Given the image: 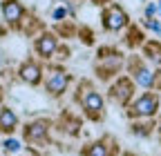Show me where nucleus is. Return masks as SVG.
Here are the masks:
<instances>
[{
  "label": "nucleus",
  "mask_w": 161,
  "mask_h": 156,
  "mask_svg": "<svg viewBox=\"0 0 161 156\" xmlns=\"http://www.w3.org/2000/svg\"><path fill=\"white\" fill-rule=\"evenodd\" d=\"M157 109H159V98L154 94H143V96H139V98L132 103V107H130V116L132 118H148V116H154L157 114Z\"/></svg>",
  "instance_id": "nucleus-1"
},
{
  "label": "nucleus",
  "mask_w": 161,
  "mask_h": 156,
  "mask_svg": "<svg viewBox=\"0 0 161 156\" xmlns=\"http://www.w3.org/2000/svg\"><path fill=\"white\" fill-rule=\"evenodd\" d=\"M103 27L108 29V31H119V29H123L125 25H128V13L121 9L119 5H110L105 11H103Z\"/></svg>",
  "instance_id": "nucleus-2"
},
{
  "label": "nucleus",
  "mask_w": 161,
  "mask_h": 156,
  "mask_svg": "<svg viewBox=\"0 0 161 156\" xmlns=\"http://www.w3.org/2000/svg\"><path fill=\"white\" fill-rule=\"evenodd\" d=\"M69 85V74H65L63 69H52L47 81H45V87L52 96H60Z\"/></svg>",
  "instance_id": "nucleus-3"
},
{
  "label": "nucleus",
  "mask_w": 161,
  "mask_h": 156,
  "mask_svg": "<svg viewBox=\"0 0 161 156\" xmlns=\"http://www.w3.org/2000/svg\"><path fill=\"white\" fill-rule=\"evenodd\" d=\"M80 105H83L85 114L90 116V118H98L101 114H103V98H101V94L90 89L85 91L83 96H80Z\"/></svg>",
  "instance_id": "nucleus-4"
},
{
  "label": "nucleus",
  "mask_w": 161,
  "mask_h": 156,
  "mask_svg": "<svg viewBox=\"0 0 161 156\" xmlns=\"http://www.w3.org/2000/svg\"><path fill=\"white\" fill-rule=\"evenodd\" d=\"M47 132H49V123L47 121H34L25 127V138L29 143H45L47 141Z\"/></svg>",
  "instance_id": "nucleus-5"
},
{
  "label": "nucleus",
  "mask_w": 161,
  "mask_h": 156,
  "mask_svg": "<svg viewBox=\"0 0 161 156\" xmlns=\"http://www.w3.org/2000/svg\"><path fill=\"white\" fill-rule=\"evenodd\" d=\"M112 98L121 105H128V101L132 98V91H134V85L128 81V78H119V81L112 85Z\"/></svg>",
  "instance_id": "nucleus-6"
},
{
  "label": "nucleus",
  "mask_w": 161,
  "mask_h": 156,
  "mask_svg": "<svg viewBox=\"0 0 161 156\" xmlns=\"http://www.w3.org/2000/svg\"><path fill=\"white\" fill-rule=\"evenodd\" d=\"M18 74H20V78H23L27 85H38L40 78H43V69H40V65L34 63V60L23 63V65H20V69H18Z\"/></svg>",
  "instance_id": "nucleus-7"
},
{
  "label": "nucleus",
  "mask_w": 161,
  "mask_h": 156,
  "mask_svg": "<svg viewBox=\"0 0 161 156\" xmlns=\"http://www.w3.org/2000/svg\"><path fill=\"white\" fill-rule=\"evenodd\" d=\"M3 16H5V20L9 25H18L23 20V16H25V9H23V5H20L18 0H5L3 3Z\"/></svg>",
  "instance_id": "nucleus-8"
},
{
  "label": "nucleus",
  "mask_w": 161,
  "mask_h": 156,
  "mask_svg": "<svg viewBox=\"0 0 161 156\" xmlns=\"http://www.w3.org/2000/svg\"><path fill=\"white\" fill-rule=\"evenodd\" d=\"M56 49H58V38L54 34H43L36 40V51L43 56V58H52Z\"/></svg>",
  "instance_id": "nucleus-9"
},
{
  "label": "nucleus",
  "mask_w": 161,
  "mask_h": 156,
  "mask_svg": "<svg viewBox=\"0 0 161 156\" xmlns=\"http://www.w3.org/2000/svg\"><path fill=\"white\" fill-rule=\"evenodd\" d=\"M16 127H18V116L14 114V109L3 107V109H0V132L11 134Z\"/></svg>",
  "instance_id": "nucleus-10"
},
{
  "label": "nucleus",
  "mask_w": 161,
  "mask_h": 156,
  "mask_svg": "<svg viewBox=\"0 0 161 156\" xmlns=\"http://www.w3.org/2000/svg\"><path fill=\"white\" fill-rule=\"evenodd\" d=\"M134 81L141 85V87H152L154 85V74L146 67V65H134Z\"/></svg>",
  "instance_id": "nucleus-11"
},
{
  "label": "nucleus",
  "mask_w": 161,
  "mask_h": 156,
  "mask_svg": "<svg viewBox=\"0 0 161 156\" xmlns=\"http://www.w3.org/2000/svg\"><path fill=\"white\" fill-rule=\"evenodd\" d=\"M83 156H110V152H108V145L103 141H96L83 149Z\"/></svg>",
  "instance_id": "nucleus-12"
},
{
  "label": "nucleus",
  "mask_w": 161,
  "mask_h": 156,
  "mask_svg": "<svg viewBox=\"0 0 161 156\" xmlns=\"http://www.w3.org/2000/svg\"><path fill=\"white\" fill-rule=\"evenodd\" d=\"M146 54L152 58L154 63H161V45L159 43H148L146 45Z\"/></svg>",
  "instance_id": "nucleus-13"
},
{
  "label": "nucleus",
  "mask_w": 161,
  "mask_h": 156,
  "mask_svg": "<svg viewBox=\"0 0 161 156\" xmlns=\"http://www.w3.org/2000/svg\"><path fill=\"white\" fill-rule=\"evenodd\" d=\"M3 147H5L7 152H20V147H23V145H20L16 138H5V141H3Z\"/></svg>",
  "instance_id": "nucleus-14"
},
{
  "label": "nucleus",
  "mask_w": 161,
  "mask_h": 156,
  "mask_svg": "<svg viewBox=\"0 0 161 156\" xmlns=\"http://www.w3.org/2000/svg\"><path fill=\"white\" fill-rule=\"evenodd\" d=\"M146 27H150V29H154L157 34H161V23H159V20H152V18H148V20H146Z\"/></svg>",
  "instance_id": "nucleus-15"
},
{
  "label": "nucleus",
  "mask_w": 161,
  "mask_h": 156,
  "mask_svg": "<svg viewBox=\"0 0 161 156\" xmlns=\"http://www.w3.org/2000/svg\"><path fill=\"white\" fill-rule=\"evenodd\" d=\"M54 18L60 20V18H65V9H54Z\"/></svg>",
  "instance_id": "nucleus-16"
},
{
  "label": "nucleus",
  "mask_w": 161,
  "mask_h": 156,
  "mask_svg": "<svg viewBox=\"0 0 161 156\" xmlns=\"http://www.w3.org/2000/svg\"><path fill=\"white\" fill-rule=\"evenodd\" d=\"M154 11H157V5H150V7H148V16H152Z\"/></svg>",
  "instance_id": "nucleus-17"
},
{
  "label": "nucleus",
  "mask_w": 161,
  "mask_h": 156,
  "mask_svg": "<svg viewBox=\"0 0 161 156\" xmlns=\"http://www.w3.org/2000/svg\"><path fill=\"white\" fill-rule=\"evenodd\" d=\"M157 11H161V3H159V5H157Z\"/></svg>",
  "instance_id": "nucleus-18"
},
{
  "label": "nucleus",
  "mask_w": 161,
  "mask_h": 156,
  "mask_svg": "<svg viewBox=\"0 0 161 156\" xmlns=\"http://www.w3.org/2000/svg\"><path fill=\"white\" fill-rule=\"evenodd\" d=\"M0 94H3V87H0Z\"/></svg>",
  "instance_id": "nucleus-19"
}]
</instances>
